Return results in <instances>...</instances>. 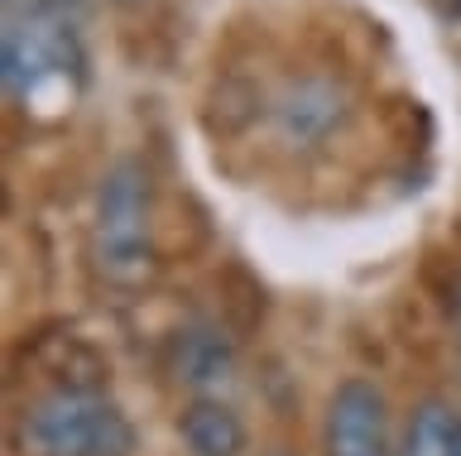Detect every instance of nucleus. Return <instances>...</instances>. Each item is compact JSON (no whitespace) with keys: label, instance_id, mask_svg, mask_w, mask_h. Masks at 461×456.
<instances>
[{"label":"nucleus","instance_id":"2","mask_svg":"<svg viewBox=\"0 0 461 456\" xmlns=\"http://www.w3.org/2000/svg\"><path fill=\"white\" fill-rule=\"evenodd\" d=\"M92 260L111 283H140L154 269V192L135 159L106 168L92 211Z\"/></svg>","mask_w":461,"mask_h":456},{"label":"nucleus","instance_id":"1","mask_svg":"<svg viewBox=\"0 0 461 456\" xmlns=\"http://www.w3.org/2000/svg\"><path fill=\"white\" fill-rule=\"evenodd\" d=\"M0 77L24 111H72L86 53L77 39V15H68V0H14L5 5V44H0Z\"/></svg>","mask_w":461,"mask_h":456},{"label":"nucleus","instance_id":"3","mask_svg":"<svg viewBox=\"0 0 461 456\" xmlns=\"http://www.w3.org/2000/svg\"><path fill=\"white\" fill-rule=\"evenodd\" d=\"M24 456H130L135 427L125 408L96 389H53L20 418Z\"/></svg>","mask_w":461,"mask_h":456},{"label":"nucleus","instance_id":"10","mask_svg":"<svg viewBox=\"0 0 461 456\" xmlns=\"http://www.w3.org/2000/svg\"><path fill=\"white\" fill-rule=\"evenodd\" d=\"M452 10H456V15H461V0H452Z\"/></svg>","mask_w":461,"mask_h":456},{"label":"nucleus","instance_id":"9","mask_svg":"<svg viewBox=\"0 0 461 456\" xmlns=\"http://www.w3.org/2000/svg\"><path fill=\"white\" fill-rule=\"evenodd\" d=\"M456 322H461V289H456Z\"/></svg>","mask_w":461,"mask_h":456},{"label":"nucleus","instance_id":"6","mask_svg":"<svg viewBox=\"0 0 461 456\" xmlns=\"http://www.w3.org/2000/svg\"><path fill=\"white\" fill-rule=\"evenodd\" d=\"M168 365L193 389H221L236 375V346L216 326H183L168 346Z\"/></svg>","mask_w":461,"mask_h":456},{"label":"nucleus","instance_id":"4","mask_svg":"<svg viewBox=\"0 0 461 456\" xmlns=\"http://www.w3.org/2000/svg\"><path fill=\"white\" fill-rule=\"evenodd\" d=\"M351 116V92L331 73H298L288 77L269 102V130L288 149H312L331 139Z\"/></svg>","mask_w":461,"mask_h":456},{"label":"nucleus","instance_id":"7","mask_svg":"<svg viewBox=\"0 0 461 456\" xmlns=\"http://www.w3.org/2000/svg\"><path fill=\"white\" fill-rule=\"evenodd\" d=\"M178 437L193 456H240L245 452V423L221 398H193L178 413Z\"/></svg>","mask_w":461,"mask_h":456},{"label":"nucleus","instance_id":"11","mask_svg":"<svg viewBox=\"0 0 461 456\" xmlns=\"http://www.w3.org/2000/svg\"><path fill=\"white\" fill-rule=\"evenodd\" d=\"M269 456H288V452H269Z\"/></svg>","mask_w":461,"mask_h":456},{"label":"nucleus","instance_id":"5","mask_svg":"<svg viewBox=\"0 0 461 456\" xmlns=\"http://www.w3.org/2000/svg\"><path fill=\"white\" fill-rule=\"evenodd\" d=\"M327 456H394L389 447V404L380 384L341 380L327 404Z\"/></svg>","mask_w":461,"mask_h":456},{"label":"nucleus","instance_id":"8","mask_svg":"<svg viewBox=\"0 0 461 456\" xmlns=\"http://www.w3.org/2000/svg\"><path fill=\"white\" fill-rule=\"evenodd\" d=\"M394 456H461V413L442 398H423L403 427Z\"/></svg>","mask_w":461,"mask_h":456}]
</instances>
